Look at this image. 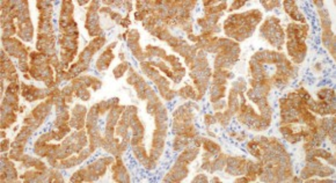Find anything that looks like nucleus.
<instances>
[{
  "mask_svg": "<svg viewBox=\"0 0 336 183\" xmlns=\"http://www.w3.org/2000/svg\"><path fill=\"white\" fill-rule=\"evenodd\" d=\"M111 59H114V56H113V53L110 52V50L107 49L106 52L103 53L102 56L99 58L97 63H96V67H97L99 70H106V69L109 66V64H110Z\"/></svg>",
  "mask_w": 336,
  "mask_h": 183,
  "instance_id": "nucleus-2",
  "label": "nucleus"
},
{
  "mask_svg": "<svg viewBox=\"0 0 336 183\" xmlns=\"http://www.w3.org/2000/svg\"><path fill=\"white\" fill-rule=\"evenodd\" d=\"M128 69V65H126V63H122L121 65H118L116 69H115V77L116 78H120L121 76H123V73L125 72V70Z\"/></svg>",
  "mask_w": 336,
  "mask_h": 183,
  "instance_id": "nucleus-3",
  "label": "nucleus"
},
{
  "mask_svg": "<svg viewBox=\"0 0 336 183\" xmlns=\"http://www.w3.org/2000/svg\"><path fill=\"white\" fill-rule=\"evenodd\" d=\"M33 34H34V30H33V24L30 22V20L27 21V22H23V23H19L18 35L23 41H31L33 40Z\"/></svg>",
  "mask_w": 336,
  "mask_h": 183,
  "instance_id": "nucleus-1",
  "label": "nucleus"
},
{
  "mask_svg": "<svg viewBox=\"0 0 336 183\" xmlns=\"http://www.w3.org/2000/svg\"><path fill=\"white\" fill-rule=\"evenodd\" d=\"M243 5V2H234V4H232V9H238L240 6H242Z\"/></svg>",
  "mask_w": 336,
  "mask_h": 183,
  "instance_id": "nucleus-6",
  "label": "nucleus"
},
{
  "mask_svg": "<svg viewBox=\"0 0 336 183\" xmlns=\"http://www.w3.org/2000/svg\"><path fill=\"white\" fill-rule=\"evenodd\" d=\"M194 182H199V181H202V182H206L208 180H206V176L205 175H203V174H199L197 177H195L194 180H192Z\"/></svg>",
  "mask_w": 336,
  "mask_h": 183,
  "instance_id": "nucleus-5",
  "label": "nucleus"
},
{
  "mask_svg": "<svg viewBox=\"0 0 336 183\" xmlns=\"http://www.w3.org/2000/svg\"><path fill=\"white\" fill-rule=\"evenodd\" d=\"M11 142L7 139V138H5V139H2V142H1V152H7L8 151V148L11 147Z\"/></svg>",
  "mask_w": 336,
  "mask_h": 183,
  "instance_id": "nucleus-4",
  "label": "nucleus"
}]
</instances>
